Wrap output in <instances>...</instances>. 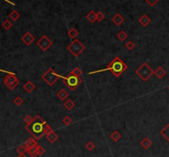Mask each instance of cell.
<instances>
[{"instance_id": "28", "label": "cell", "mask_w": 169, "mask_h": 157, "mask_svg": "<svg viewBox=\"0 0 169 157\" xmlns=\"http://www.w3.org/2000/svg\"><path fill=\"white\" fill-rule=\"evenodd\" d=\"M104 19H105V14H104L102 12L98 11V12H97V21L98 22H101Z\"/></svg>"}, {"instance_id": "10", "label": "cell", "mask_w": 169, "mask_h": 157, "mask_svg": "<svg viewBox=\"0 0 169 157\" xmlns=\"http://www.w3.org/2000/svg\"><path fill=\"white\" fill-rule=\"evenodd\" d=\"M111 21H112V22L115 24V26H120L125 22V18H124L123 16H121L120 13H116V14H115V15L113 16Z\"/></svg>"}, {"instance_id": "3", "label": "cell", "mask_w": 169, "mask_h": 157, "mask_svg": "<svg viewBox=\"0 0 169 157\" xmlns=\"http://www.w3.org/2000/svg\"><path fill=\"white\" fill-rule=\"evenodd\" d=\"M62 81H63V83L65 84L66 87H68L70 91L76 90L78 87V86H80L83 82V79L79 78V77L75 76L71 72L66 77L62 76Z\"/></svg>"}, {"instance_id": "16", "label": "cell", "mask_w": 169, "mask_h": 157, "mask_svg": "<svg viewBox=\"0 0 169 157\" xmlns=\"http://www.w3.org/2000/svg\"><path fill=\"white\" fill-rule=\"evenodd\" d=\"M86 18L88 20V22H91V23H94V22L97 21V12H95L93 10L90 11V12L87 14Z\"/></svg>"}, {"instance_id": "34", "label": "cell", "mask_w": 169, "mask_h": 157, "mask_svg": "<svg viewBox=\"0 0 169 157\" xmlns=\"http://www.w3.org/2000/svg\"><path fill=\"white\" fill-rule=\"evenodd\" d=\"M3 26L6 30H9V29L13 26V25H12V23H11L8 20H7V21H5V22L3 23Z\"/></svg>"}, {"instance_id": "25", "label": "cell", "mask_w": 169, "mask_h": 157, "mask_svg": "<svg viewBox=\"0 0 169 157\" xmlns=\"http://www.w3.org/2000/svg\"><path fill=\"white\" fill-rule=\"evenodd\" d=\"M27 152L28 153V155L31 157H36L37 156V152H36V146L32 147L30 149L27 150Z\"/></svg>"}, {"instance_id": "4", "label": "cell", "mask_w": 169, "mask_h": 157, "mask_svg": "<svg viewBox=\"0 0 169 157\" xmlns=\"http://www.w3.org/2000/svg\"><path fill=\"white\" fill-rule=\"evenodd\" d=\"M135 73L143 81H147L154 74V70L148 63H144L136 69Z\"/></svg>"}, {"instance_id": "27", "label": "cell", "mask_w": 169, "mask_h": 157, "mask_svg": "<svg viewBox=\"0 0 169 157\" xmlns=\"http://www.w3.org/2000/svg\"><path fill=\"white\" fill-rule=\"evenodd\" d=\"M95 147H96V145H95L92 141H88V142L85 145V148L87 150H89V151L93 150L95 149Z\"/></svg>"}, {"instance_id": "8", "label": "cell", "mask_w": 169, "mask_h": 157, "mask_svg": "<svg viewBox=\"0 0 169 157\" xmlns=\"http://www.w3.org/2000/svg\"><path fill=\"white\" fill-rule=\"evenodd\" d=\"M5 83L8 85V87L10 88V89H13L15 88L18 83H19V81L17 79V78H15L14 76L13 75H9L7 77V78L5 80Z\"/></svg>"}, {"instance_id": "24", "label": "cell", "mask_w": 169, "mask_h": 157, "mask_svg": "<svg viewBox=\"0 0 169 157\" xmlns=\"http://www.w3.org/2000/svg\"><path fill=\"white\" fill-rule=\"evenodd\" d=\"M9 16H10V18L11 19H13V21H17L18 19H19V17H20V14H19V12H17V11H16V10H14V11H13L11 13H10V15H9Z\"/></svg>"}, {"instance_id": "41", "label": "cell", "mask_w": 169, "mask_h": 157, "mask_svg": "<svg viewBox=\"0 0 169 157\" xmlns=\"http://www.w3.org/2000/svg\"><path fill=\"white\" fill-rule=\"evenodd\" d=\"M168 79H169V78H168Z\"/></svg>"}, {"instance_id": "35", "label": "cell", "mask_w": 169, "mask_h": 157, "mask_svg": "<svg viewBox=\"0 0 169 157\" xmlns=\"http://www.w3.org/2000/svg\"><path fill=\"white\" fill-rule=\"evenodd\" d=\"M33 118L32 117H31L30 115H27L26 117H25V118H24V122L27 123V125H28V124H30L31 122L33 121Z\"/></svg>"}, {"instance_id": "37", "label": "cell", "mask_w": 169, "mask_h": 157, "mask_svg": "<svg viewBox=\"0 0 169 157\" xmlns=\"http://www.w3.org/2000/svg\"><path fill=\"white\" fill-rule=\"evenodd\" d=\"M53 130H52V128L50 127V126L49 125V124H47L46 127V130H45V135H47L48 133H51Z\"/></svg>"}, {"instance_id": "32", "label": "cell", "mask_w": 169, "mask_h": 157, "mask_svg": "<svg viewBox=\"0 0 169 157\" xmlns=\"http://www.w3.org/2000/svg\"><path fill=\"white\" fill-rule=\"evenodd\" d=\"M17 151L20 154V156H22V155H24V153L27 151V148H26L25 146H20L17 148Z\"/></svg>"}, {"instance_id": "20", "label": "cell", "mask_w": 169, "mask_h": 157, "mask_svg": "<svg viewBox=\"0 0 169 157\" xmlns=\"http://www.w3.org/2000/svg\"><path fill=\"white\" fill-rule=\"evenodd\" d=\"M78 35H79V33H78V32L74 27H72L69 31V32H68V35L69 36V38L72 39H76V37H77Z\"/></svg>"}, {"instance_id": "15", "label": "cell", "mask_w": 169, "mask_h": 157, "mask_svg": "<svg viewBox=\"0 0 169 157\" xmlns=\"http://www.w3.org/2000/svg\"><path fill=\"white\" fill-rule=\"evenodd\" d=\"M166 71L164 70L162 67H158L156 70L154 71V75L158 79H162L164 78V76L166 75Z\"/></svg>"}, {"instance_id": "7", "label": "cell", "mask_w": 169, "mask_h": 157, "mask_svg": "<svg viewBox=\"0 0 169 157\" xmlns=\"http://www.w3.org/2000/svg\"><path fill=\"white\" fill-rule=\"evenodd\" d=\"M36 45L39 46V48L41 49L43 51H46L53 45V41L50 39L47 35H44L37 40Z\"/></svg>"}, {"instance_id": "23", "label": "cell", "mask_w": 169, "mask_h": 157, "mask_svg": "<svg viewBox=\"0 0 169 157\" xmlns=\"http://www.w3.org/2000/svg\"><path fill=\"white\" fill-rule=\"evenodd\" d=\"M116 37L118 38V39H120L121 41H125V39L128 38V34L125 31H121L117 34Z\"/></svg>"}, {"instance_id": "12", "label": "cell", "mask_w": 169, "mask_h": 157, "mask_svg": "<svg viewBox=\"0 0 169 157\" xmlns=\"http://www.w3.org/2000/svg\"><path fill=\"white\" fill-rule=\"evenodd\" d=\"M38 144H37V141L33 137H31V138H29L27 141L25 142V146H26V148L27 150V149H30V148H32V147H35V146H36Z\"/></svg>"}, {"instance_id": "14", "label": "cell", "mask_w": 169, "mask_h": 157, "mask_svg": "<svg viewBox=\"0 0 169 157\" xmlns=\"http://www.w3.org/2000/svg\"><path fill=\"white\" fill-rule=\"evenodd\" d=\"M23 88H24V90H25L27 93H31V92L35 90L36 86H35L34 83L31 82V81H28L23 86Z\"/></svg>"}, {"instance_id": "26", "label": "cell", "mask_w": 169, "mask_h": 157, "mask_svg": "<svg viewBox=\"0 0 169 157\" xmlns=\"http://www.w3.org/2000/svg\"><path fill=\"white\" fill-rule=\"evenodd\" d=\"M71 72L73 73V74H74L75 76H77V77H81L82 76V74H83V72L82 70L78 68V67H75L73 70L71 71Z\"/></svg>"}, {"instance_id": "39", "label": "cell", "mask_w": 169, "mask_h": 157, "mask_svg": "<svg viewBox=\"0 0 169 157\" xmlns=\"http://www.w3.org/2000/svg\"><path fill=\"white\" fill-rule=\"evenodd\" d=\"M18 157H27V156H25L24 155H22V156H18Z\"/></svg>"}, {"instance_id": "40", "label": "cell", "mask_w": 169, "mask_h": 157, "mask_svg": "<svg viewBox=\"0 0 169 157\" xmlns=\"http://www.w3.org/2000/svg\"><path fill=\"white\" fill-rule=\"evenodd\" d=\"M168 90H169V86H168Z\"/></svg>"}, {"instance_id": "6", "label": "cell", "mask_w": 169, "mask_h": 157, "mask_svg": "<svg viewBox=\"0 0 169 157\" xmlns=\"http://www.w3.org/2000/svg\"><path fill=\"white\" fill-rule=\"evenodd\" d=\"M67 49L74 57H78L86 49L84 45L78 39H74L67 47Z\"/></svg>"}, {"instance_id": "9", "label": "cell", "mask_w": 169, "mask_h": 157, "mask_svg": "<svg viewBox=\"0 0 169 157\" xmlns=\"http://www.w3.org/2000/svg\"><path fill=\"white\" fill-rule=\"evenodd\" d=\"M22 40H23V42H24L27 46H29L30 45L32 44V42L35 40V36H33L31 33L28 32H27V33L23 35V37H22Z\"/></svg>"}, {"instance_id": "17", "label": "cell", "mask_w": 169, "mask_h": 157, "mask_svg": "<svg viewBox=\"0 0 169 157\" xmlns=\"http://www.w3.org/2000/svg\"><path fill=\"white\" fill-rule=\"evenodd\" d=\"M46 136L47 140L50 141V143H54L55 141H57V139L59 138V136L55 133L54 131H52L51 133H48L47 135H46Z\"/></svg>"}, {"instance_id": "33", "label": "cell", "mask_w": 169, "mask_h": 157, "mask_svg": "<svg viewBox=\"0 0 169 157\" xmlns=\"http://www.w3.org/2000/svg\"><path fill=\"white\" fill-rule=\"evenodd\" d=\"M150 7H154L160 0H144Z\"/></svg>"}, {"instance_id": "1", "label": "cell", "mask_w": 169, "mask_h": 157, "mask_svg": "<svg viewBox=\"0 0 169 157\" xmlns=\"http://www.w3.org/2000/svg\"><path fill=\"white\" fill-rule=\"evenodd\" d=\"M47 124L48 123L40 115H36L31 123L26 126V129L36 140H40L45 135Z\"/></svg>"}, {"instance_id": "19", "label": "cell", "mask_w": 169, "mask_h": 157, "mask_svg": "<svg viewBox=\"0 0 169 157\" xmlns=\"http://www.w3.org/2000/svg\"><path fill=\"white\" fill-rule=\"evenodd\" d=\"M160 134L169 142V123L162 129Z\"/></svg>"}, {"instance_id": "22", "label": "cell", "mask_w": 169, "mask_h": 157, "mask_svg": "<svg viewBox=\"0 0 169 157\" xmlns=\"http://www.w3.org/2000/svg\"><path fill=\"white\" fill-rule=\"evenodd\" d=\"M110 137L115 141V142H116V141H118L121 138V133L118 131H114L110 135Z\"/></svg>"}, {"instance_id": "38", "label": "cell", "mask_w": 169, "mask_h": 157, "mask_svg": "<svg viewBox=\"0 0 169 157\" xmlns=\"http://www.w3.org/2000/svg\"><path fill=\"white\" fill-rule=\"evenodd\" d=\"M4 1H6V2H8V3H11V4L14 5V3H12V2H10V1H8V0H4Z\"/></svg>"}, {"instance_id": "2", "label": "cell", "mask_w": 169, "mask_h": 157, "mask_svg": "<svg viewBox=\"0 0 169 157\" xmlns=\"http://www.w3.org/2000/svg\"><path fill=\"white\" fill-rule=\"evenodd\" d=\"M128 66L126 63H125L122 61V59L119 57H115V58L109 63L107 67L106 68L103 69H100V70L93 71L89 72L88 74H95V73H98V72H107V71H110L115 77L119 78L121 77L125 71L127 70Z\"/></svg>"}, {"instance_id": "21", "label": "cell", "mask_w": 169, "mask_h": 157, "mask_svg": "<svg viewBox=\"0 0 169 157\" xmlns=\"http://www.w3.org/2000/svg\"><path fill=\"white\" fill-rule=\"evenodd\" d=\"M64 108L65 109H67L68 110H71L72 109H74V106H75V103L72 100H67L64 103Z\"/></svg>"}, {"instance_id": "31", "label": "cell", "mask_w": 169, "mask_h": 157, "mask_svg": "<svg viewBox=\"0 0 169 157\" xmlns=\"http://www.w3.org/2000/svg\"><path fill=\"white\" fill-rule=\"evenodd\" d=\"M36 152H37V156H41L42 155H44V154H45L46 150L44 149L41 146H39V145H37V146H36Z\"/></svg>"}, {"instance_id": "29", "label": "cell", "mask_w": 169, "mask_h": 157, "mask_svg": "<svg viewBox=\"0 0 169 157\" xmlns=\"http://www.w3.org/2000/svg\"><path fill=\"white\" fill-rule=\"evenodd\" d=\"M62 123H63L65 126L70 125V124L72 123V118L67 115V116L64 117V118L62 119Z\"/></svg>"}, {"instance_id": "13", "label": "cell", "mask_w": 169, "mask_h": 157, "mask_svg": "<svg viewBox=\"0 0 169 157\" xmlns=\"http://www.w3.org/2000/svg\"><path fill=\"white\" fill-rule=\"evenodd\" d=\"M152 141L148 137H144L142 141H140V146L144 148V150H148L151 146H152Z\"/></svg>"}, {"instance_id": "36", "label": "cell", "mask_w": 169, "mask_h": 157, "mask_svg": "<svg viewBox=\"0 0 169 157\" xmlns=\"http://www.w3.org/2000/svg\"><path fill=\"white\" fill-rule=\"evenodd\" d=\"M14 103H15L17 105H21L23 103V100L21 97H17L15 100H14Z\"/></svg>"}, {"instance_id": "30", "label": "cell", "mask_w": 169, "mask_h": 157, "mask_svg": "<svg viewBox=\"0 0 169 157\" xmlns=\"http://www.w3.org/2000/svg\"><path fill=\"white\" fill-rule=\"evenodd\" d=\"M125 47H126V49H127L128 50L131 51V50H133V49L135 48V44L133 41L129 40V41L125 44Z\"/></svg>"}, {"instance_id": "18", "label": "cell", "mask_w": 169, "mask_h": 157, "mask_svg": "<svg viewBox=\"0 0 169 157\" xmlns=\"http://www.w3.org/2000/svg\"><path fill=\"white\" fill-rule=\"evenodd\" d=\"M56 96L60 100V101H65L68 97H69V93L64 90V89H61L57 94H56Z\"/></svg>"}, {"instance_id": "5", "label": "cell", "mask_w": 169, "mask_h": 157, "mask_svg": "<svg viewBox=\"0 0 169 157\" xmlns=\"http://www.w3.org/2000/svg\"><path fill=\"white\" fill-rule=\"evenodd\" d=\"M41 78L48 86L52 87L58 81V79L62 78V76L58 74L52 68H50L41 76Z\"/></svg>"}, {"instance_id": "11", "label": "cell", "mask_w": 169, "mask_h": 157, "mask_svg": "<svg viewBox=\"0 0 169 157\" xmlns=\"http://www.w3.org/2000/svg\"><path fill=\"white\" fill-rule=\"evenodd\" d=\"M139 24H140L141 26L146 27V26H148L149 24L151 23V19L148 17V15L144 14V15H143V16L139 19Z\"/></svg>"}]
</instances>
